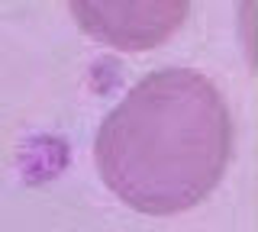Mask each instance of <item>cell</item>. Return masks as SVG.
I'll use <instances>...</instances> for the list:
<instances>
[{"instance_id":"1","label":"cell","mask_w":258,"mask_h":232,"mask_svg":"<svg viewBox=\"0 0 258 232\" xmlns=\"http://www.w3.org/2000/svg\"><path fill=\"white\" fill-rule=\"evenodd\" d=\"M232 145V113L220 87L197 68H158L103 116L94 168L129 210L177 216L216 190Z\"/></svg>"},{"instance_id":"2","label":"cell","mask_w":258,"mask_h":232,"mask_svg":"<svg viewBox=\"0 0 258 232\" xmlns=\"http://www.w3.org/2000/svg\"><path fill=\"white\" fill-rule=\"evenodd\" d=\"M87 36L116 49H145L168 39L187 17V4H71Z\"/></svg>"}]
</instances>
